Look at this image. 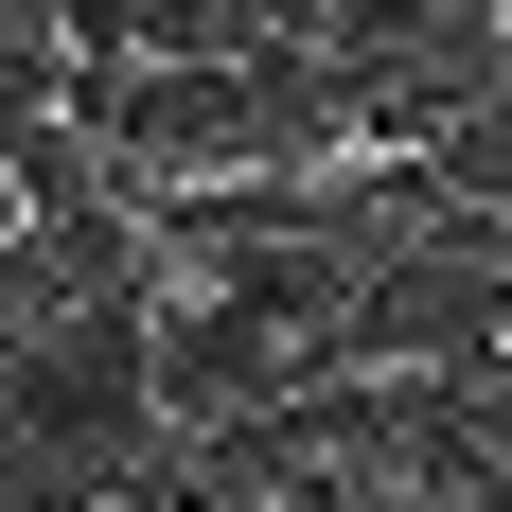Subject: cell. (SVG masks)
<instances>
[{
    "label": "cell",
    "instance_id": "7a4b0ae2",
    "mask_svg": "<svg viewBox=\"0 0 512 512\" xmlns=\"http://www.w3.org/2000/svg\"><path fill=\"white\" fill-rule=\"evenodd\" d=\"M477 53H495V89H512V0H495V18H477Z\"/></svg>",
    "mask_w": 512,
    "mask_h": 512
},
{
    "label": "cell",
    "instance_id": "6da1fadb",
    "mask_svg": "<svg viewBox=\"0 0 512 512\" xmlns=\"http://www.w3.org/2000/svg\"><path fill=\"white\" fill-rule=\"evenodd\" d=\"M36 248V159H0V265Z\"/></svg>",
    "mask_w": 512,
    "mask_h": 512
}]
</instances>
